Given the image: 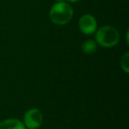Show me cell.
<instances>
[{
  "label": "cell",
  "mask_w": 129,
  "mask_h": 129,
  "mask_svg": "<svg viewBox=\"0 0 129 129\" xmlns=\"http://www.w3.org/2000/svg\"><path fill=\"white\" fill-rule=\"evenodd\" d=\"M55 1H56L57 3H59V2H64L66 0H55Z\"/></svg>",
  "instance_id": "9"
},
{
  "label": "cell",
  "mask_w": 129,
  "mask_h": 129,
  "mask_svg": "<svg viewBox=\"0 0 129 129\" xmlns=\"http://www.w3.org/2000/svg\"><path fill=\"white\" fill-rule=\"evenodd\" d=\"M0 129H26V127L19 119L8 118L0 123Z\"/></svg>",
  "instance_id": "5"
},
{
  "label": "cell",
  "mask_w": 129,
  "mask_h": 129,
  "mask_svg": "<svg viewBox=\"0 0 129 129\" xmlns=\"http://www.w3.org/2000/svg\"><path fill=\"white\" fill-rule=\"evenodd\" d=\"M68 2H71V3H76V2H78L79 0H67Z\"/></svg>",
  "instance_id": "8"
},
{
  "label": "cell",
  "mask_w": 129,
  "mask_h": 129,
  "mask_svg": "<svg viewBox=\"0 0 129 129\" xmlns=\"http://www.w3.org/2000/svg\"><path fill=\"white\" fill-rule=\"evenodd\" d=\"M120 67L121 68L125 71V73L129 72V53L125 52L121 57V61H120Z\"/></svg>",
  "instance_id": "7"
},
{
  "label": "cell",
  "mask_w": 129,
  "mask_h": 129,
  "mask_svg": "<svg viewBox=\"0 0 129 129\" xmlns=\"http://www.w3.org/2000/svg\"><path fill=\"white\" fill-rule=\"evenodd\" d=\"M96 20L95 17L90 14H85L80 19L79 27L85 35H92L96 30Z\"/></svg>",
  "instance_id": "4"
},
{
  "label": "cell",
  "mask_w": 129,
  "mask_h": 129,
  "mask_svg": "<svg viewBox=\"0 0 129 129\" xmlns=\"http://www.w3.org/2000/svg\"><path fill=\"white\" fill-rule=\"evenodd\" d=\"M74 10L66 2L56 3L50 11V20L56 25H66L72 20Z\"/></svg>",
  "instance_id": "1"
},
{
  "label": "cell",
  "mask_w": 129,
  "mask_h": 129,
  "mask_svg": "<svg viewBox=\"0 0 129 129\" xmlns=\"http://www.w3.org/2000/svg\"><path fill=\"white\" fill-rule=\"evenodd\" d=\"M43 114L38 109H31L26 112L24 116V124L28 129H36L43 123Z\"/></svg>",
  "instance_id": "3"
},
{
  "label": "cell",
  "mask_w": 129,
  "mask_h": 129,
  "mask_svg": "<svg viewBox=\"0 0 129 129\" xmlns=\"http://www.w3.org/2000/svg\"><path fill=\"white\" fill-rule=\"evenodd\" d=\"M97 49L96 43L93 40H87L81 45V50L85 54H92L95 52Z\"/></svg>",
  "instance_id": "6"
},
{
  "label": "cell",
  "mask_w": 129,
  "mask_h": 129,
  "mask_svg": "<svg viewBox=\"0 0 129 129\" xmlns=\"http://www.w3.org/2000/svg\"><path fill=\"white\" fill-rule=\"evenodd\" d=\"M97 43L104 48L113 47L119 41V34L115 27L111 26H104L97 30L95 34Z\"/></svg>",
  "instance_id": "2"
}]
</instances>
